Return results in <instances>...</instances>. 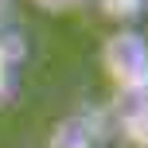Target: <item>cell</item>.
Returning a JSON list of instances; mask_svg holds the SVG:
<instances>
[{"instance_id":"cell-1","label":"cell","mask_w":148,"mask_h":148,"mask_svg":"<svg viewBox=\"0 0 148 148\" xmlns=\"http://www.w3.org/2000/svg\"><path fill=\"white\" fill-rule=\"evenodd\" d=\"M129 55H133V59H144V39L136 35V31H121L117 39H109V47H105V66L117 78V86L129 90V82H133V90L140 94L144 90V62H133V66H129Z\"/></svg>"},{"instance_id":"cell-2","label":"cell","mask_w":148,"mask_h":148,"mask_svg":"<svg viewBox=\"0 0 148 148\" xmlns=\"http://www.w3.org/2000/svg\"><path fill=\"white\" fill-rule=\"evenodd\" d=\"M20 62H23V39L12 31H0V105H8L20 90Z\"/></svg>"},{"instance_id":"cell-3","label":"cell","mask_w":148,"mask_h":148,"mask_svg":"<svg viewBox=\"0 0 148 148\" xmlns=\"http://www.w3.org/2000/svg\"><path fill=\"white\" fill-rule=\"evenodd\" d=\"M101 4L105 16H113V20H133V16H140L144 0H97Z\"/></svg>"},{"instance_id":"cell-4","label":"cell","mask_w":148,"mask_h":148,"mask_svg":"<svg viewBox=\"0 0 148 148\" xmlns=\"http://www.w3.org/2000/svg\"><path fill=\"white\" fill-rule=\"evenodd\" d=\"M66 148H94V144H86V140H66Z\"/></svg>"}]
</instances>
